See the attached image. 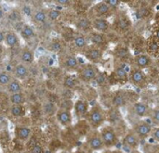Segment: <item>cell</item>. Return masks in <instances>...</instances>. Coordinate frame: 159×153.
<instances>
[{"label": "cell", "mask_w": 159, "mask_h": 153, "mask_svg": "<svg viewBox=\"0 0 159 153\" xmlns=\"http://www.w3.org/2000/svg\"><path fill=\"white\" fill-rule=\"evenodd\" d=\"M86 118L92 130H98L102 127L106 120V113L100 104H96L89 109Z\"/></svg>", "instance_id": "obj_1"}, {"label": "cell", "mask_w": 159, "mask_h": 153, "mask_svg": "<svg viewBox=\"0 0 159 153\" xmlns=\"http://www.w3.org/2000/svg\"><path fill=\"white\" fill-rule=\"evenodd\" d=\"M100 71L98 67L94 64L89 63L82 65L80 69L77 71V79L79 82L85 83V84H89L93 81L96 80L97 76L99 75Z\"/></svg>", "instance_id": "obj_2"}, {"label": "cell", "mask_w": 159, "mask_h": 153, "mask_svg": "<svg viewBox=\"0 0 159 153\" xmlns=\"http://www.w3.org/2000/svg\"><path fill=\"white\" fill-rule=\"evenodd\" d=\"M59 64L68 72H77L81 67L79 59L75 55L63 52L59 57Z\"/></svg>", "instance_id": "obj_3"}, {"label": "cell", "mask_w": 159, "mask_h": 153, "mask_svg": "<svg viewBox=\"0 0 159 153\" xmlns=\"http://www.w3.org/2000/svg\"><path fill=\"white\" fill-rule=\"evenodd\" d=\"M100 134L105 149H112L118 143V138L115 128L111 125L102 126L100 130Z\"/></svg>", "instance_id": "obj_4"}, {"label": "cell", "mask_w": 159, "mask_h": 153, "mask_svg": "<svg viewBox=\"0 0 159 153\" xmlns=\"http://www.w3.org/2000/svg\"><path fill=\"white\" fill-rule=\"evenodd\" d=\"M86 144L89 147V149L92 151H101L103 149H105L100 131L98 130H92L87 135Z\"/></svg>", "instance_id": "obj_5"}, {"label": "cell", "mask_w": 159, "mask_h": 153, "mask_svg": "<svg viewBox=\"0 0 159 153\" xmlns=\"http://www.w3.org/2000/svg\"><path fill=\"white\" fill-rule=\"evenodd\" d=\"M83 53L87 60L94 65L100 62L103 58V49L92 45H89V46L83 51Z\"/></svg>", "instance_id": "obj_6"}, {"label": "cell", "mask_w": 159, "mask_h": 153, "mask_svg": "<svg viewBox=\"0 0 159 153\" xmlns=\"http://www.w3.org/2000/svg\"><path fill=\"white\" fill-rule=\"evenodd\" d=\"M90 10L92 13V17L90 19H94V18L108 19V17L113 12V9L105 3V1H101L96 3L95 5H93Z\"/></svg>", "instance_id": "obj_7"}, {"label": "cell", "mask_w": 159, "mask_h": 153, "mask_svg": "<svg viewBox=\"0 0 159 153\" xmlns=\"http://www.w3.org/2000/svg\"><path fill=\"white\" fill-rule=\"evenodd\" d=\"M153 126L146 121H140L133 126L132 132L139 138V139H145L151 136Z\"/></svg>", "instance_id": "obj_8"}, {"label": "cell", "mask_w": 159, "mask_h": 153, "mask_svg": "<svg viewBox=\"0 0 159 153\" xmlns=\"http://www.w3.org/2000/svg\"><path fill=\"white\" fill-rule=\"evenodd\" d=\"M129 80L136 86L144 87L147 85V76L143 70L132 68L129 74Z\"/></svg>", "instance_id": "obj_9"}, {"label": "cell", "mask_w": 159, "mask_h": 153, "mask_svg": "<svg viewBox=\"0 0 159 153\" xmlns=\"http://www.w3.org/2000/svg\"><path fill=\"white\" fill-rule=\"evenodd\" d=\"M88 39L89 42L90 43V45L98 46L102 49H104V47L107 46L108 44V39H107V35L104 33H101L95 31H91L88 33Z\"/></svg>", "instance_id": "obj_10"}, {"label": "cell", "mask_w": 159, "mask_h": 153, "mask_svg": "<svg viewBox=\"0 0 159 153\" xmlns=\"http://www.w3.org/2000/svg\"><path fill=\"white\" fill-rule=\"evenodd\" d=\"M56 120L62 127H68L73 124V112L71 110L59 108L56 114Z\"/></svg>", "instance_id": "obj_11"}, {"label": "cell", "mask_w": 159, "mask_h": 153, "mask_svg": "<svg viewBox=\"0 0 159 153\" xmlns=\"http://www.w3.org/2000/svg\"><path fill=\"white\" fill-rule=\"evenodd\" d=\"M73 110L75 112V115L78 119H83L86 118L89 111V102L83 98H78L74 102Z\"/></svg>", "instance_id": "obj_12"}, {"label": "cell", "mask_w": 159, "mask_h": 153, "mask_svg": "<svg viewBox=\"0 0 159 153\" xmlns=\"http://www.w3.org/2000/svg\"><path fill=\"white\" fill-rule=\"evenodd\" d=\"M91 23H92V30L101 33L106 34L108 32H110L112 28L111 22L108 20V19H103V18H94L91 19Z\"/></svg>", "instance_id": "obj_13"}, {"label": "cell", "mask_w": 159, "mask_h": 153, "mask_svg": "<svg viewBox=\"0 0 159 153\" xmlns=\"http://www.w3.org/2000/svg\"><path fill=\"white\" fill-rule=\"evenodd\" d=\"M4 45L9 48H17L20 45V37L15 30L6 31Z\"/></svg>", "instance_id": "obj_14"}, {"label": "cell", "mask_w": 159, "mask_h": 153, "mask_svg": "<svg viewBox=\"0 0 159 153\" xmlns=\"http://www.w3.org/2000/svg\"><path fill=\"white\" fill-rule=\"evenodd\" d=\"M132 111H133V114L138 117V118H145L146 116H148L151 113V108L150 106L145 103V102H142V101H137L133 104L132 106Z\"/></svg>", "instance_id": "obj_15"}, {"label": "cell", "mask_w": 159, "mask_h": 153, "mask_svg": "<svg viewBox=\"0 0 159 153\" xmlns=\"http://www.w3.org/2000/svg\"><path fill=\"white\" fill-rule=\"evenodd\" d=\"M11 72L13 74V77L20 80V81L26 80L30 75V71H29L28 66H26V65H24V64H22L20 62L17 63L13 67Z\"/></svg>", "instance_id": "obj_16"}, {"label": "cell", "mask_w": 159, "mask_h": 153, "mask_svg": "<svg viewBox=\"0 0 159 153\" xmlns=\"http://www.w3.org/2000/svg\"><path fill=\"white\" fill-rule=\"evenodd\" d=\"M19 59H20V63H22V64H24L26 66L32 65L34 62V59H35L34 50L29 48V47L21 48L20 50V53H19Z\"/></svg>", "instance_id": "obj_17"}, {"label": "cell", "mask_w": 159, "mask_h": 153, "mask_svg": "<svg viewBox=\"0 0 159 153\" xmlns=\"http://www.w3.org/2000/svg\"><path fill=\"white\" fill-rule=\"evenodd\" d=\"M133 61H134L135 68L140 69V70H144L151 66L152 58L145 53H142V54L136 55L133 59Z\"/></svg>", "instance_id": "obj_18"}, {"label": "cell", "mask_w": 159, "mask_h": 153, "mask_svg": "<svg viewBox=\"0 0 159 153\" xmlns=\"http://www.w3.org/2000/svg\"><path fill=\"white\" fill-rule=\"evenodd\" d=\"M14 134L17 139H19L21 142H26L29 140L32 135V130L29 126L25 125H19L16 126L14 129Z\"/></svg>", "instance_id": "obj_19"}, {"label": "cell", "mask_w": 159, "mask_h": 153, "mask_svg": "<svg viewBox=\"0 0 159 153\" xmlns=\"http://www.w3.org/2000/svg\"><path fill=\"white\" fill-rule=\"evenodd\" d=\"M122 143L126 148L129 150H135L140 145V139L133 132H129L124 136L122 139Z\"/></svg>", "instance_id": "obj_20"}, {"label": "cell", "mask_w": 159, "mask_h": 153, "mask_svg": "<svg viewBox=\"0 0 159 153\" xmlns=\"http://www.w3.org/2000/svg\"><path fill=\"white\" fill-rule=\"evenodd\" d=\"M75 26L78 31L82 32V33H89V32L92 31L91 19L89 17H80L75 21Z\"/></svg>", "instance_id": "obj_21"}, {"label": "cell", "mask_w": 159, "mask_h": 153, "mask_svg": "<svg viewBox=\"0 0 159 153\" xmlns=\"http://www.w3.org/2000/svg\"><path fill=\"white\" fill-rule=\"evenodd\" d=\"M18 33H19L20 39H23L25 41L32 40L36 34L35 29L34 28L33 25H31L29 23H23V25L21 26V28L20 29Z\"/></svg>", "instance_id": "obj_22"}, {"label": "cell", "mask_w": 159, "mask_h": 153, "mask_svg": "<svg viewBox=\"0 0 159 153\" xmlns=\"http://www.w3.org/2000/svg\"><path fill=\"white\" fill-rule=\"evenodd\" d=\"M72 43H73V46L77 50H82V51H84L89 45L88 36L83 33H78V34L74 35L72 39Z\"/></svg>", "instance_id": "obj_23"}, {"label": "cell", "mask_w": 159, "mask_h": 153, "mask_svg": "<svg viewBox=\"0 0 159 153\" xmlns=\"http://www.w3.org/2000/svg\"><path fill=\"white\" fill-rule=\"evenodd\" d=\"M48 50L52 53H60L61 54L64 50V41L61 38L56 37L51 39L47 46Z\"/></svg>", "instance_id": "obj_24"}, {"label": "cell", "mask_w": 159, "mask_h": 153, "mask_svg": "<svg viewBox=\"0 0 159 153\" xmlns=\"http://www.w3.org/2000/svg\"><path fill=\"white\" fill-rule=\"evenodd\" d=\"M131 24H132L131 20L127 16H121L117 18L116 22L115 23V26L116 27L119 33H125L131 28Z\"/></svg>", "instance_id": "obj_25"}, {"label": "cell", "mask_w": 159, "mask_h": 153, "mask_svg": "<svg viewBox=\"0 0 159 153\" xmlns=\"http://www.w3.org/2000/svg\"><path fill=\"white\" fill-rule=\"evenodd\" d=\"M23 90V85L21 81L13 78L12 81L6 86V91L8 93V95L16 94V93H20Z\"/></svg>", "instance_id": "obj_26"}, {"label": "cell", "mask_w": 159, "mask_h": 153, "mask_svg": "<svg viewBox=\"0 0 159 153\" xmlns=\"http://www.w3.org/2000/svg\"><path fill=\"white\" fill-rule=\"evenodd\" d=\"M78 82H79V80L77 79V77H75L72 74H67L63 77L62 85L67 90H74L77 87Z\"/></svg>", "instance_id": "obj_27"}, {"label": "cell", "mask_w": 159, "mask_h": 153, "mask_svg": "<svg viewBox=\"0 0 159 153\" xmlns=\"http://www.w3.org/2000/svg\"><path fill=\"white\" fill-rule=\"evenodd\" d=\"M33 20L37 24H44L48 21L47 10L44 8H37L34 10V14L32 16Z\"/></svg>", "instance_id": "obj_28"}, {"label": "cell", "mask_w": 159, "mask_h": 153, "mask_svg": "<svg viewBox=\"0 0 159 153\" xmlns=\"http://www.w3.org/2000/svg\"><path fill=\"white\" fill-rule=\"evenodd\" d=\"M26 111L24 105H10L9 107V113L15 119L24 117L26 115Z\"/></svg>", "instance_id": "obj_29"}, {"label": "cell", "mask_w": 159, "mask_h": 153, "mask_svg": "<svg viewBox=\"0 0 159 153\" xmlns=\"http://www.w3.org/2000/svg\"><path fill=\"white\" fill-rule=\"evenodd\" d=\"M112 105L115 108H119L122 107L126 104L127 102V97L126 94L122 91H117L116 93H115V95L112 98Z\"/></svg>", "instance_id": "obj_30"}, {"label": "cell", "mask_w": 159, "mask_h": 153, "mask_svg": "<svg viewBox=\"0 0 159 153\" xmlns=\"http://www.w3.org/2000/svg\"><path fill=\"white\" fill-rule=\"evenodd\" d=\"M147 55L152 57H158L159 56V41L155 39L154 37L150 39L147 43Z\"/></svg>", "instance_id": "obj_31"}, {"label": "cell", "mask_w": 159, "mask_h": 153, "mask_svg": "<svg viewBox=\"0 0 159 153\" xmlns=\"http://www.w3.org/2000/svg\"><path fill=\"white\" fill-rule=\"evenodd\" d=\"M10 105H24L26 102V97L23 92L9 95L8 97Z\"/></svg>", "instance_id": "obj_32"}, {"label": "cell", "mask_w": 159, "mask_h": 153, "mask_svg": "<svg viewBox=\"0 0 159 153\" xmlns=\"http://www.w3.org/2000/svg\"><path fill=\"white\" fill-rule=\"evenodd\" d=\"M13 74L9 71H1L0 72V87H5L12 81L13 79Z\"/></svg>", "instance_id": "obj_33"}, {"label": "cell", "mask_w": 159, "mask_h": 153, "mask_svg": "<svg viewBox=\"0 0 159 153\" xmlns=\"http://www.w3.org/2000/svg\"><path fill=\"white\" fill-rule=\"evenodd\" d=\"M58 109V106L53 102H47L43 105V111L46 116H55Z\"/></svg>", "instance_id": "obj_34"}, {"label": "cell", "mask_w": 159, "mask_h": 153, "mask_svg": "<svg viewBox=\"0 0 159 153\" xmlns=\"http://www.w3.org/2000/svg\"><path fill=\"white\" fill-rule=\"evenodd\" d=\"M115 76L117 80L121 82H125L129 80V73L123 66H117L115 69Z\"/></svg>", "instance_id": "obj_35"}, {"label": "cell", "mask_w": 159, "mask_h": 153, "mask_svg": "<svg viewBox=\"0 0 159 153\" xmlns=\"http://www.w3.org/2000/svg\"><path fill=\"white\" fill-rule=\"evenodd\" d=\"M22 14L20 12V9H15V10H11L8 15H7V18L10 21H12L13 23L17 24V23H20L21 22V20H22Z\"/></svg>", "instance_id": "obj_36"}, {"label": "cell", "mask_w": 159, "mask_h": 153, "mask_svg": "<svg viewBox=\"0 0 159 153\" xmlns=\"http://www.w3.org/2000/svg\"><path fill=\"white\" fill-rule=\"evenodd\" d=\"M47 15H48V20H49V21H56V20H58L61 18V10L57 9L56 7L49 8V9L47 10Z\"/></svg>", "instance_id": "obj_37"}, {"label": "cell", "mask_w": 159, "mask_h": 153, "mask_svg": "<svg viewBox=\"0 0 159 153\" xmlns=\"http://www.w3.org/2000/svg\"><path fill=\"white\" fill-rule=\"evenodd\" d=\"M20 12H21V14H22V16H25V17H31L32 18V16H33V14H34V8L32 7V6L31 5H29V4H23L22 6H21V7H20Z\"/></svg>", "instance_id": "obj_38"}, {"label": "cell", "mask_w": 159, "mask_h": 153, "mask_svg": "<svg viewBox=\"0 0 159 153\" xmlns=\"http://www.w3.org/2000/svg\"><path fill=\"white\" fill-rule=\"evenodd\" d=\"M151 118L153 123L156 125V126H159V107L155 108L151 111Z\"/></svg>", "instance_id": "obj_39"}, {"label": "cell", "mask_w": 159, "mask_h": 153, "mask_svg": "<svg viewBox=\"0 0 159 153\" xmlns=\"http://www.w3.org/2000/svg\"><path fill=\"white\" fill-rule=\"evenodd\" d=\"M31 153H45V149L44 147L39 144V143H34L33 146L30 149Z\"/></svg>", "instance_id": "obj_40"}, {"label": "cell", "mask_w": 159, "mask_h": 153, "mask_svg": "<svg viewBox=\"0 0 159 153\" xmlns=\"http://www.w3.org/2000/svg\"><path fill=\"white\" fill-rule=\"evenodd\" d=\"M56 7H69L72 5V1L70 0H57V1H54Z\"/></svg>", "instance_id": "obj_41"}, {"label": "cell", "mask_w": 159, "mask_h": 153, "mask_svg": "<svg viewBox=\"0 0 159 153\" xmlns=\"http://www.w3.org/2000/svg\"><path fill=\"white\" fill-rule=\"evenodd\" d=\"M105 3H106L112 9H114V8H116V7H118L120 6V4H121V2L118 1V0H105Z\"/></svg>", "instance_id": "obj_42"}, {"label": "cell", "mask_w": 159, "mask_h": 153, "mask_svg": "<svg viewBox=\"0 0 159 153\" xmlns=\"http://www.w3.org/2000/svg\"><path fill=\"white\" fill-rule=\"evenodd\" d=\"M151 137L153 138L154 140H156L157 142L159 143V126L153 127V130H152V133H151Z\"/></svg>", "instance_id": "obj_43"}, {"label": "cell", "mask_w": 159, "mask_h": 153, "mask_svg": "<svg viewBox=\"0 0 159 153\" xmlns=\"http://www.w3.org/2000/svg\"><path fill=\"white\" fill-rule=\"evenodd\" d=\"M5 35H6V31L4 30H0V45L4 44L5 41Z\"/></svg>", "instance_id": "obj_44"}, {"label": "cell", "mask_w": 159, "mask_h": 153, "mask_svg": "<svg viewBox=\"0 0 159 153\" xmlns=\"http://www.w3.org/2000/svg\"><path fill=\"white\" fill-rule=\"evenodd\" d=\"M154 38L159 41V26H157L155 30H154Z\"/></svg>", "instance_id": "obj_45"}, {"label": "cell", "mask_w": 159, "mask_h": 153, "mask_svg": "<svg viewBox=\"0 0 159 153\" xmlns=\"http://www.w3.org/2000/svg\"><path fill=\"white\" fill-rule=\"evenodd\" d=\"M5 17H6V12H5L4 8L0 6V20H4Z\"/></svg>", "instance_id": "obj_46"}, {"label": "cell", "mask_w": 159, "mask_h": 153, "mask_svg": "<svg viewBox=\"0 0 159 153\" xmlns=\"http://www.w3.org/2000/svg\"><path fill=\"white\" fill-rule=\"evenodd\" d=\"M4 51H5V48L3 47V45H0V56L3 55Z\"/></svg>", "instance_id": "obj_47"}, {"label": "cell", "mask_w": 159, "mask_h": 153, "mask_svg": "<svg viewBox=\"0 0 159 153\" xmlns=\"http://www.w3.org/2000/svg\"><path fill=\"white\" fill-rule=\"evenodd\" d=\"M74 153H88L86 151H84V150H77L76 151H75Z\"/></svg>", "instance_id": "obj_48"}]
</instances>
